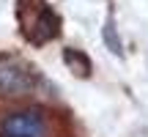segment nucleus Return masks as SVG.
<instances>
[{"mask_svg": "<svg viewBox=\"0 0 148 137\" xmlns=\"http://www.w3.org/2000/svg\"><path fill=\"white\" fill-rule=\"evenodd\" d=\"M19 22H22V30H25L27 41L30 44H44V41H52L60 30V19L47 3H36L33 5V14H27L25 5H19Z\"/></svg>", "mask_w": 148, "mask_h": 137, "instance_id": "f257e3e1", "label": "nucleus"}, {"mask_svg": "<svg viewBox=\"0 0 148 137\" xmlns=\"http://www.w3.org/2000/svg\"><path fill=\"white\" fill-rule=\"evenodd\" d=\"M36 88V77L25 63L19 60H0V96L16 99V96H30Z\"/></svg>", "mask_w": 148, "mask_h": 137, "instance_id": "f03ea898", "label": "nucleus"}, {"mask_svg": "<svg viewBox=\"0 0 148 137\" xmlns=\"http://www.w3.org/2000/svg\"><path fill=\"white\" fill-rule=\"evenodd\" d=\"M3 137H44V121L41 112L27 110V112H11L0 123Z\"/></svg>", "mask_w": 148, "mask_h": 137, "instance_id": "7ed1b4c3", "label": "nucleus"}, {"mask_svg": "<svg viewBox=\"0 0 148 137\" xmlns=\"http://www.w3.org/2000/svg\"><path fill=\"white\" fill-rule=\"evenodd\" d=\"M63 60L77 77H90V58L85 52H79V49H74V47H66L63 49Z\"/></svg>", "mask_w": 148, "mask_h": 137, "instance_id": "20e7f679", "label": "nucleus"}, {"mask_svg": "<svg viewBox=\"0 0 148 137\" xmlns=\"http://www.w3.org/2000/svg\"><path fill=\"white\" fill-rule=\"evenodd\" d=\"M104 44L110 47L112 55H123V47H121V38H118V30H115V22H112V16L107 19V25H104Z\"/></svg>", "mask_w": 148, "mask_h": 137, "instance_id": "39448f33", "label": "nucleus"}]
</instances>
